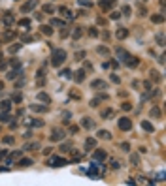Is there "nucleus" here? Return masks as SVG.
I'll return each mask as SVG.
<instances>
[{"label":"nucleus","instance_id":"8fccbe9b","mask_svg":"<svg viewBox=\"0 0 166 186\" xmlns=\"http://www.w3.org/2000/svg\"><path fill=\"white\" fill-rule=\"evenodd\" d=\"M121 13H123V15H130V8H128V6H125V8H123V11H121Z\"/></svg>","mask_w":166,"mask_h":186},{"label":"nucleus","instance_id":"79ce46f5","mask_svg":"<svg viewBox=\"0 0 166 186\" xmlns=\"http://www.w3.org/2000/svg\"><path fill=\"white\" fill-rule=\"evenodd\" d=\"M78 2H79V4H83V6H87V8H91V6H93L91 0H78Z\"/></svg>","mask_w":166,"mask_h":186},{"label":"nucleus","instance_id":"de8ad7c7","mask_svg":"<svg viewBox=\"0 0 166 186\" xmlns=\"http://www.w3.org/2000/svg\"><path fill=\"white\" fill-rule=\"evenodd\" d=\"M11 38H13V32H11V30H8V32L4 34V40H11Z\"/></svg>","mask_w":166,"mask_h":186},{"label":"nucleus","instance_id":"09e8293b","mask_svg":"<svg viewBox=\"0 0 166 186\" xmlns=\"http://www.w3.org/2000/svg\"><path fill=\"white\" fill-rule=\"evenodd\" d=\"M121 149H123V151H130V145L125 141V143H121Z\"/></svg>","mask_w":166,"mask_h":186},{"label":"nucleus","instance_id":"a211bd4d","mask_svg":"<svg viewBox=\"0 0 166 186\" xmlns=\"http://www.w3.org/2000/svg\"><path fill=\"white\" fill-rule=\"evenodd\" d=\"M10 113L8 111H0V122H2V124H8V122H10Z\"/></svg>","mask_w":166,"mask_h":186},{"label":"nucleus","instance_id":"603ef678","mask_svg":"<svg viewBox=\"0 0 166 186\" xmlns=\"http://www.w3.org/2000/svg\"><path fill=\"white\" fill-rule=\"evenodd\" d=\"M111 81H113V83H121V77L113 74V75H111Z\"/></svg>","mask_w":166,"mask_h":186},{"label":"nucleus","instance_id":"f03ea898","mask_svg":"<svg viewBox=\"0 0 166 186\" xmlns=\"http://www.w3.org/2000/svg\"><path fill=\"white\" fill-rule=\"evenodd\" d=\"M117 126H119V130H123V132H128L132 128V120L128 119V117H121L119 122H117Z\"/></svg>","mask_w":166,"mask_h":186},{"label":"nucleus","instance_id":"6e6d98bb","mask_svg":"<svg viewBox=\"0 0 166 186\" xmlns=\"http://www.w3.org/2000/svg\"><path fill=\"white\" fill-rule=\"evenodd\" d=\"M21 100H23V96H21V94H15V96H13V102H17V103H19Z\"/></svg>","mask_w":166,"mask_h":186},{"label":"nucleus","instance_id":"4be33fe9","mask_svg":"<svg viewBox=\"0 0 166 186\" xmlns=\"http://www.w3.org/2000/svg\"><path fill=\"white\" fill-rule=\"evenodd\" d=\"M30 25H32V21L26 19V17H25V19H19V21H17V26H30Z\"/></svg>","mask_w":166,"mask_h":186},{"label":"nucleus","instance_id":"052dcab7","mask_svg":"<svg viewBox=\"0 0 166 186\" xmlns=\"http://www.w3.org/2000/svg\"><path fill=\"white\" fill-rule=\"evenodd\" d=\"M111 167H113V169H117V167H119V162H117V160H111Z\"/></svg>","mask_w":166,"mask_h":186},{"label":"nucleus","instance_id":"7ed1b4c3","mask_svg":"<svg viewBox=\"0 0 166 186\" xmlns=\"http://www.w3.org/2000/svg\"><path fill=\"white\" fill-rule=\"evenodd\" d=\"M47 164L51 167H61V165H66L68 162H66V158H61V156H53L47 160Z\"/></svg>","mask_w":166,"mask_h":186},{"label":"nucleus","instance_id":"7c9ffc66","mask_svg":"<svg viewBox=\"0 0 166 186\" xmlns=\"http://www.w3.org/2000/svg\"><path fill=\"white\" fill-rule=\"evenodd\" d=\"M151 21H153V23H162V21H164V15H162V13H159V15H153V17H151Z\"/></svg>","mask_w":166,"mask_h":186},{"label":"nucleus","instance_id":"dca6fc26","mask_svg":"<svg viewBox=\"0 0 166 186\" xmlns=\"http://www.w3.org/2000/svg\"><path fill=\"white\" fill-rule=\"evenodd\" d=\"M11 109V102L10 100H2L0 102V111H10Z\"/></svg>","mask_w":166,"mask_h":186},{"label":"nucleus","instance_id":"37998d69","mask_svg":"<svg viewBox=\"0 0 166 186\" xmlns=\"http://www.w3.org/2000/svg\"><path fill=\"white\" fill-rule=\"evenodd\" d=\"M70 149H72V147H70V145H68V143H64V145H61V151H62V152H68V151H70Z\"/></svg>","mask_w":166,"mask_h":186},{"label":"nucleus","instance_id":"393cba45","mask_svg":"<svg viewBox=\"0 0 166 186\" xmlns=\"http://www.w3.org/2000/svg\"><path fill=\"white\" fill-rule=\"evenodd\" d=\"M32 164H34V162L30 160V158H23V160L19 162V165H21V167H28V165H32Z\"/></svg>","mask_w":166,"mask_h":186},{"label":"nucleus","instance_id":"f257e3e1","mask_svg":"<svg viewBox=\"0 0 166 186\" xmlns=\"http://www.w3.org/2000/svg\"><path fill=\"white\" fill-rule=\"evenodd\" d=\"M64 60H66V51H64V49H53V53H51V64L55 66V68H59Z\"/></svg>","mask_w":166,"mask_h":186},{"label":"nucleus","instance_id":"bf43d9fd","mask_svg":"<svg viewBox=\"0 0 166 186\" xmlns=\"http://www.w3.org/2000/svg\"><path fill=\"white\" fill-rule=\"evenodd\" d=\"M89 70H93V64L91 62H85V71H89Z\"/></svg>","mask_w":166,"mask_h":186},{"label":"nucleus","instance_id":"e2e57ef3","mask_svg":"<svg viewBox=\"0 0 166 186\" xmlns=\"http://www.w3.org/2000/svg\"><path fill=\"white\" fill-rule=\"evenodd\" d=\"M145 13H147V10L143 6H140V15H145Z\"/></svg>","mask_w":166,"mask_h":186},{"label":"nucleus","instance_id":"a19ab883","mask_svg":"<svg viewBox=\"0 0 166 186\" xmlns=\"http://www.w3.org/2000/svg\"><path fill=\"white\" fill-rule=\"evenodd\" d=\"M32 126H34V128H42V126H43V120H32Z\"/></svg>","mask_w":166,"mask_h":186},{"label":"nucleus","instance_id":"39448f33","mask_svg":"<svg viewBox=\"0 0 166 186\" xmlns=\"http://www.w3.org/2000/svg\"><path fill=\"white\" fill-rule=\"evenodd\" d=\"M64 135H66L64 130L55 128V130H53V134H51V141H62V139H64Z\"/></svg>","mask_w":166,"mask_h":186},{"label":"nucleus","instance_id":"cd10ccee","mask_svg":"<svg viewBox=\"0 0 166 186\" xmlns=\"http://www.w3.org/2000/svg\"><path fill=\"white\" fill-rule=\"evenodd\" d=\"M155 40H157V43H159V45H164V34H162V32L157 34V36H155Z\"/></svg>","mask_w":166,"mask_h":186},{"label":"nucleus","instance_id":"473e14b6","mask_svg":"<svg viewBox=\"0 0 166 186\" xmlns=\"http://www.w3.org/2000/svg\"><path fill=\"white\" fill-rule=\"evenodd\" d=\"M38 147H40V145L34 141V143H26V147H25V149H26V151H36Z\"/></svg>","mask_w":166,"mask_h":186},{"label":"nucleus","instance_id":"72a5a7b5","mask_svg":"<svg viewBox=\"0 0 166 186\" xmlns=\"http://www.w3.org/2000/svg\"><path fill=\"white\" fill-rule=\"evenodd\" d=\"M130 162H132V165H138L140 164V156L138 154H130Z\"/></svg>","mask_w":166,"mask_h":186},{"label":"nucleus","instance_id":"ea45409f","mask_svg":"<svg viewBox=\"0 0 166 186\" xmlns=\"http://www.w3.org/2000/svg\"><path fill=\"white\" fill-rule=\"evenodd\" d=\"M19 49H21V43H17V45H11V47H10V53H17Z\"/></svg>","mask_w":166,"mask_h":186},{"label":"nucleus","instance_id":"3c124183","mask_svg":"<svg viewBox=\"0 0 166 186\" xmlns=\"http://www.w3.org/2000/svg\"><path fill=\"white\" fill-rule=\"evenodd\" d=\"M79 132V126H70V134H78Z\"/></svg>","mask_w":166,"mask_h":186},{"label":"nucleus","instance_id":"4c0bfd02","mask_svg":"<svg viewBox=\"0 0 166 186\" xmlns=\"http://www.w3.org/2000/svg\"><path fill=\"white\" fill-rule=\"evenodd\" d=\"M85 58V51H78L76 53V60H83Z\"/></svg>","mask_w":166,"mask_h":186},{"label":"nucleus","instance_id":"4468645a","mask_svg":"<svg viewBox=\"0 0 166 186\" xmlns=\"http://www.w3.org/2000/svg\"><path fill=\"white\" fill-rule=\"evenodd\" d=\"M142 128L145 130V132H149V134H153V132H155V126L151 124L149 120H142Z\"/></svg>","mask_w":166,"mask_h":186},{"label":"nucleus","instance_id":"1a4fd4ad","mask_svg":"<svg viewBox=\"0 0 166 186\" xmlns=\"http://www.w3.org/2000/svg\"><path fill=\"white\" fill-rule=\"evenodd\" d=\"M30 111H34V113H46L47 111V103H43V105H40V103H32V105H30Z\"/></svg>","mask_w":166,"mask_h":186},{"label":"nucleus","instance_id":"0eeeda50","mask_svg":"<svg viewBox=\"0 0 166 186\" xmlns=\"http://www.w3.org/2000/svg\"><path fill=\"white\" fill-rule=\"evenodd\" d=\"M115 2H117V0H100V8L104 11H108V10H111V8L115 6Z\"/></svg>","mask_w":166,"mask_h":186},{"label":"nucleus","instance_id":"c03bdc74","mask_svg":"<svg viewBox=\"0 0 166 186\" xmlns=\"http://www.w3.org/2000/svg\"><path fill=\"white\" fill-rule=\"evenodd\" d=\"M110 17H111L113 21H117L119 17H121V13H119V11H111V15H110Z\"/></svg>","mask_w":166,"mask_h":186},{"label":"nucleus","instance_id":"a18cd8bd","mask_svg":"<svg viewBox=\"0 0 166 186\" xmlns=\"http://www.w3.org/2000/svg\"><path fill=\"white\" fill-rule=\"evenodd\" d=\"M2 141H4V143H8V145H11V143H13V137H11V135H6Z\"/></svg>","mask_w":166,"mask_h":186},{"label":"nucleus","instance_id":"338daca9","mask_svg":"<svg viewBox=\"0 0 166 186\" xmlns=\"http://www.w3.org/2000/svg\"><path fill=\"white\" fill-rule=\"evenodd\" d=\"M0 130H2V126H0Z\"/></svg>","mask_w":166,"mask_h":186},{"label":"nucleus","instance_id":"9d476101","mask_svg":"<svg viewBox=\"0 0 166 186\" xmlns=\"http://www.w3.org/2000/svg\"><path fill=\"white\" fill-rule=\"evenodd\" d=\"M125 64H127L128 68H136L138 64H140V58H138V57H132V55H130V57L127 58V62H125Z\"/></svg>","mask_w":166,"mask_h":186},{"label":"nucleus","instance_id":"423d86ee","mask_svg":"<svg viewBox=\"0 0 166 186\" xmlns=\"http://www.w3.org/2000/svg\"><path fill=\"white\" fill-rule=\"evenodd\" d=\"M106 87H108V83H106L104 79H95L91 83V88H95V90H104Z\"/></svg>","mask_w":166,"mask_h":186},{"label":"nucleus","instance_id":"58836bf2","mask_svg":"<svg viewBox=\"0 0 166 186\" xmlns=\"http://www.w3.org/2000/svg\"><path fill=\"white\" fill-rule=\"evenodd\" d=\"M121 107H123L125 111H130L132 109V103H128V102H125V103H121Z\"/></svg>","mask_w":166,"mask_h":186},{"label":"nucleus","instance_id":"5fc2aeb1","mask_svg":"<svg viewBox=\"0 0 166 186\" xmlns=\"http://www.w3.org/2000/svg\"><path fill=\"white\" fill-rule=\"evenodd\" d=\"M110 115H111V109H104V111H102V117H104V119L110 117Z\"/></svg>","mask_w":166,"mask_h":186},{"label":"nucleus","instance_id":"680f3d73","mask_svg":"<svg viewBox=\"0 0 166 186\" xmlns=\"http://www.w3.org/2000/svg\"><path fill=\"white\" fill-rule=\"evenodd\" d=\"M102 40H106V42H108V40H110V32H102Z\"/></svg>","mask_w":166,"mask_h":186},{"label":"nucleus","instance_id":"aec40b11","mask_svg":"<svg viewBox=\"0 0 166 186\" xmlns=\"http://www.w3.org/2000/svg\"><path fill=\"white\" fill-rule=\"evenodd\" d=\"M127 36H128V28H125V26H123V28L117 30V40H125Z\"/></svg>","mask_w":166,"mask_h":186},{"label":"nucleus","instance_id":"864d4df0","mask_svg":"<svg viewBox=\"0 0 166 186\" xmlns=\"http://www.w3.org/2000/svg\"><path fill=\"white\" fill-rule=\"evenodd\" d=\"M91 107H98V98H95V100H91V103H89Z\"/></svg>","mask_w":166,"mask_h":186},{"label":"nucleus","instance_id":"4d7b16f0","mask_svg":"<svg viewBox=\"0 0 166 186\" xmlns=\"http://www.w3.org/2000/svg\"><path fill=\"white\" fill-rule=\"evenodd\" d=\"M10 64H11V66H17V68H19V60H17V58H11V60H10Z\"/></svg>","mask_w":166,"mask_h":186},{"label":"nucleus","instance_id":"5701e85b","mask_svg":"<svg viewBox=\"0 0 166 186\" xmlns=\"http://www.w3.org/2000/svg\"><path fill=\"white\" fill-rule=\"evenodd\" d=\"M98 137H100V139H110L111 134H110L108 130H100V132H98Z\"/></svg>","mask_w":166,"mask_h":186},{"label":"nucleus","instance_id":"49530a36","mask_svg":"<svg viewBox=\"0 0 166 186\" xmlns=\"http://www.w3.org/2000/svg\"><path fill=\"white\" fill-rule=\"evenodd\" d=\"M61 75H62V77H72V71H70V70H62Z\"/></svg>","mask_w":166,"mask_h":186},{"label":"nucleus","instance_id":"b1692460","mask_svg":"<svg viewBox=\"0 0 166 186\" xmlns=\"http://www.w3.org/2000/svg\"><path fill=\"white\" fill-rule=\"evenodd\" d=\"M149 77H151V81H153V83H159V81H160V75H159V71H153V70H151L149 71Z\"/></svg>","mask_w":166,"mask_h":186},{"label":"nucleus","instance_id":"0e129e2a","mask_svg":"<svg viewBox=\"0 0 166 186\" xmlns=\"http://www.w3.org/2000/svg\"><path fill=\"white\" fill-rule=\"evenodd\" d=\"M72 98H78L79 100V98H81V94H79V92H72Z\"/></svg>","mask_w":166,"mask_h":186},{"label":"nucleus","instance_id":"f704fd0d","mask_svg":"<svg viewBox=\"0 0 166 186\" xmlns=\"http://www.w3.org/2000/svg\"><path fill=\"white\" fill-rule=\"evenodd\" d=\"M43 13H55V8H53L51 4H46V6H43Z\"/></svg>","mask_w":166,"mask_h":186},{"label":"nucleus","instance_id":"20e7f679","mask_svg":"<svg viewBox=\"0 0 166 186\" xmlns=\"http://www.w3.org/2000/svg\"><path fill=\"white\" fill-rule=\"evenodd\" d=\"M13 23H15V17H13V13H11V11H6V13L2 15V25H4V26H11Z\"/></svg>","mask_w":166,"mask_h":186},{"label":"nucleus","instance_id":"774afa93","mask_svg":"<svg viewBox=\"0 0 166 186\" xmlns=\"http://www.w3.org/2000/svg\"><path fill=\"white\" fill-rule=\"evenodd\" d=\"M143 2H147V0H143Z\"/></svg>","mask_w":166,"mask_h":186},{"label":"nucleus","instance_id":"6e6552de","mask_svg":"<svg viewBox=\"0 0 166 186\" xmlns=\"http://www.w3.org/2000/svg\"><path fill=\"white\" fill-rule=\"evenodd\" d=\"M36 6H38V0H28V2H26L25 4V6L23 8H21V11H23V13H26V11H30V10H34V8Z\"/></svg>","mask_w":166,"mask_h":186},{"label":"nucleus","instance_id":"f3484780","mask_svg":"<svg viewBox=\"0 0 166 186\" xmlns=\"http://www.w3.org/2000/svg\"><path fill=\"white\" fill-rule=\"evenodd\" d=\"M40 32H42V34H46V36H51V34H53L51 25H42V26H40Z\"/></svg>","mask_w":166,"mask_h":186},{"label":"nucleus","instance_id":"13d9d810","mask_svg":"<svg viewBox=\"0 0 166 186\" xmlns=\"http://www.w3.org/2000/svg\"><path fill=\"white\" fill-rule=\"evenodd\" d=\"M53 152V149L51 147H47V149H43V154H46V156H49V154Z\"/></svg>","mask_w":166,"mask_h":186},{"label":"nucleus","instance_id":"e433bc0d","mask_svg":"<svg viewBox=\"0 0 166 186\" xmlns=\"http://www.w3.org/2000/svg\"><path fill=\"white\" fill-rule=\"evenodd\" d=\"M68 36H70V30L62 26V30H61V38H68Z\"/></svg>","mask_w":166,"mask_h":186},{"label":"nucleus","instance_id":"c756f323","mask_svg":"<svg viewBox=\"0 0 166 186\" xmlns=\"http://www.w3.org/2000/svg\"><path fill=\"white\" fill-rule=\"evenodd\" d=\"M151 117H155V119H160V109H159L157 105L151 109Z\"/></svg>","mask_w":166,"mask_h":186},{"label":"nucleus","instance_id":"6ab92c4d","mask_svg":"<svg viewBox=\"0 0 166 186\" xmlns=\"http://www.w3.org/2000/svg\"><path fill=\"white\" fill-rule=\"evenodd\" d=\"M81 126H83V128H89V130H91V128H95V122L89 119V117H85V119L81 120Z\"/></svg>","mask_w":166,"mask_h":186},{"label":"nucleus","instance_id":"bb28decb","mask_svg":"<svg viewBox=\"0 0 166 186\" xmlns=\"http://www.w3.org/2000/svg\"><path fill=\"white\" fill-rule=\"evenodd\" d=\"M72 38H74V40H79V38H81V28H79V26L72 30Z\"/></svg>","mask_w":166,"mask_h":186},{"label":"nucleus","instance_id":"a878e982","mask_svg":"<svg viewBox=\"0 0 166 186\" xmlns=\"http://www.w3.org/2000/svg\"><path fill=\"white\" fill-rule=\"evenodd\" d=\"M38 100H42V102H46V103H49V102H51L49 94H46V92H40V94H38Z\"/></svg>","mask_w":166,"mask_h":186},{"label":"nucleus","instance_id":"2f4dec72","mask_svg":"<svg viewBox=\"0 0 166 186\" xmlns=\"http://www.w3.org/2000/svg\"><path fill=\"white\" fill-rule=\"evenodd\" d=\"M51 26H64V21L62 19H51Z\"/></svg>","mask_w":166,"mask_h":186},{"label":"nucleus","instance_id":"412c9836","mask_svg":"<svg viewBox=\"0 0 166 186\" xmlns=\"http://www.w3.org/2000/svg\"><path fill=\"white\" fill-rule=\"evenodd\" d=\"M96 53H98V55H110V49H108L106 45H98V47H96Z\"/></svg>","mask_w":166,"mask_h":186},{"label":"nucleus","instance_id":"69168bd1","mask_svg":"<svg viewBox=\"0 0 166 186\" xmlns=\"http://www.w3.org/2000/svg\"><path fill=\"white\" fill-rule=\"evenodd\" d=\"M0 70H6V62H0Z\"/></svg>","mask_w":166,"mask_h":186},{"label":"nucleus","instance_id":"2eb2a0df","mask_svg":"<svg viewBox=\"0 0 166 186\" xmlns=\"http://www.w3.org/2000/svg\"><path fill=\"white\" fill-rule=\"evenodd\" d=\"M85 147H87V151L95 149V147H96V139H95V137H87V139H85Z\"/></svg>","mask_w":166,"mask_h":186},{"label":"nucleus","instance_id":"c85d7f7f","mask_svg":"<svg viewBox=\"0 0 166 186\" xmlns=\"http://www.w3.org/2000/svg\"><path fill=\"white\" fill-rule=\"evenodd\" d=\"M17 75H21V70H11L10 74H8V79H15Z\"/></svg>","mask_w":166,"mask_h":186},{"label":"nucleus","instance_id":"9b49d317","mask_svg":"<svg viewBox=\"0 0 166 186\" xmlns=\"http://www.w3.org/2000/svg\"><path fill=\"white\" fill-rule=\"evenodd\" d=\"M85 74H87L85 70H78L76 75H74V81H76V83H83V81H85Z\"/></svg>","mask_w":166,"mask_h":186},{"label":"nucleus","instance_id":"c9c22d12","mask_svg":"<svg viewBox=\"0 0 166 186\" xmlns=\"http://www.w3.org/2000/svg\"><path fill=\"white\" fill-rule=\"evenodd\" d=\"M89 36H93V38H96V36H98L96 26H91V28H89Z\"/></svg>","mask_w":166,"mask_h":186},{"label":"nucleus","instance_id":"f8f14e48","mask_svg":"<svg viewBox=\"0 0 166 186\" xmlns=\"http://www.w3.org/2000/svg\"><path fill=\"white\" fill-rule=\"evenodd\" d=\"M117 57H119V62H127V58L130 57L125 49H121V47H117Z\"/></svg>","mask_w":166,"mask_h":186},{"label":"nucleus","instance_id":"ddd939ff","mask_svg":"<svg viewBox=\"0 0 166 186\" xmlns=\"http://www.w3.org/2000/svg\"><path fill=\"white\" fill-rule=\"evenodd\" d=\"M93 158H95L96 162H102V160L106 158V152L102 151V149H96V151H95V154H93Z\"/></svg>","mask_w":166,"mask_h":186}]
</instances>
